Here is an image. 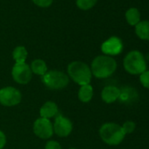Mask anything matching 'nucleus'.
I'll return each instance as SVG.
<instances>
[{
    "mask_svg": "<svg viewBox=\"0 0 149 149\" xmlns=\"http://www.w3.org/2000/svg\"><path fill=\"white\" fill-rule=\"evenodd\" d=\"M117 69V61L111 56L98 55L91 62V70L92 76L97 78H108L114 74Z\"/></svg>",
    "mask_w": 149,
    "mask_h": 149,
    "instance_id": "nucleus-1",
    "label": "nucleus"
},
{
    "mask_svg": "<svg viewBox=\"0 0 149 149\" xmlns=\"http://www.w3.org/2000/svg\"><path fill=\"white\" fill-rule=\"evenodd\" d=\"M68 77L81 86L90 84L92 78L91 68L86 63L78 61H72L68 64Z\"/></svg>",
    "mask_w": 149,
    "mask_h": 149,
    "instance_id": "nucleus-2",
    "label": "nucleus"
},
{
    "mask_svg": "<svg viewBox=\"0 0 149 149\" xmlns=\"http://www.w3.org/2000/svg\"><path fill=\"white\" fill-rule=\"evenodd\" d=\"M101 139L110 146L119 145L125 139V132L122 126L116 123H105L99 129Z\"/></svg>",
    "mask_w": 149,
    "mask_h": 149,
    "instance_id": "nucleus-3",
    "label": "nucleus"
},
{
    "mask_svg": "<svg viewBox=\"0 0 149 149\" xmlns=\"http://www.w3.org/2000/svg\"><path fill=\"white\" fill-rule=\"evenodd\" d=\"M123 65L125 70L131 74H140L146 70V58L138 50L129 52L124 58Z\"/></svg>",
    "mask_w": 149,
    "mask_h": 149,
    "instance_id": "nucleus-4",
    "label": "nucleus"
},
{
    "mask_svg": "<svg viewBox=\"0 0 149 149\" xmlns=\"http://www.w3.org/2000/svg\"><path fill=\"white\" fill-rule=\"evenodd\" d=\"M42 82L50 90H61L68 86L69 77L61 71L50 70L42 77Z\"/></svg>",
    "mask_w": 149,
    "mask_h": 149,
    "instance_id": "nucleus-5",
    "label": "nucleus"
},
{
    "mask_svg": "<svg viewBox=\"0 0 149 149\" xmlns=\"http://www.w3.org/2000/svg\"><path fill=\"white\" fill-rule=\"evenodd\" d=\"M21 92L14 87H6L0 90V104L4 106H15L21 102Z\"/></svg>",
    "mask_w": 149,
    "mask_h": 149,
    "instance_id": "nucleus-6",
    "label": "nucleus"
},
{
    "mask_svg": "<svg viewBox=\"0 0 149 149\" xmlns=\"http://www.w3.org/2000/svg\"><path fill=\"white\" fill-rule=\"evenodd\" d=\"M12 76L13 80L19 84H27L33 76L31 68L26 62L15 63L12 69Z\"/></svg>",
    "mask_w": 149,
    "mask_h": 149,
    "instance_id": "nucleus-7",
    "label": "nucleus"
},
{
    "mask_svg": "<svg viewBox=\"0 0 149 149\" xmlns=\"http://www.w3.org/2000/svg\"><path fill=\"white\" fill-rule=\"evenodd\" d=\"M33 132L40 139H50L54 134V127L50 119L39 118L33 123Z\"/></svg>",
    "mask_w": 149,
    "mask_h": 149,
    "instance_id": "nucleus-8",
    "label": "nucleus"
},
{
    "mask_svg": "<svg viewBox=\"0 0 149 149\" xmlns=\"http://www.w3.org/2000/svg\"><path fill=\"white\" fill-rule=\"evenodd\" d=\"M53 127L54 132H55L59 137H67L71 133L73 130L72 122L61 114L56 116Z\"/></svg>",
    "mask_w": 149,
    "mask_h": 149,
    "instance_id": "nucleus-9",
    "label": "nucleus"
},
{
    "mask_svg": "<svg viewBox=\"0 0 149 149\" xmlns=\"http://www.w3.org/2000/svg\"><path fill=\"white\" fill-rule=\"evenodd\" d=\"M101 50L104 55L114 56L119 54L123 50L122 40L116 36H112L106 40L101 46Z\"/></svg>",
    "mask_w": 149,
    "mask_h": 149,
    "instance_id": "nucleus-10",
    "label": "nucleus"
},
{
    "mask_svg": "<svg viewBox=\"0 0 149 149\" xmlns=\"http://www.w3.org/2000/svg\"><path fill=\"white\" fill-rule=\"evenodd\" d=\"M119 97H120V90L113 85L105 86L101 92L102 100L106 104L114 103L119 98Z\"/></svg>",
    "mask_w": 149,
    "mask_h": 149,
    "instance_id": "nucleus-11",
    "label": "nucleus"
},
{
    "mask_svg": "<svg viewBox=\"0 0 149 149\" xmlns=\"http://www.w3.org/2000/svg\"><path fill=\"white\" fill-rule=\"evenodd\" d=\"M58 114V106L54 102L47 101L46 102L40 110V118L50 119Z\"/></svg>",
    "mask_w": 149,
    "mask_h": 149,
    "instance_id": "nucleus-12",
    "label": "nucleus"
},
{
    "mask_svg": "<svg viewBox=\"0 0 149 149\" xmlns=\"http://www.w3.org/2000/svg\"><path fill=\"white\" fill-rule=\"evenodd\" d=\"M136 35L143 40H149V21H139L135 26Z\"/></svg>",
    "mask_w": 149,
    "mask_h": 149,
    "instance_id": "nucleus-13",
    "label": "nucleus"
},
{
    "mask_svg": "<svg viewBox=\"0 0 149 149\" xmlns=\"http://www.w3.org/2000/svg\"><path fill=\"white\" fill-rule=\"evenodd\" d=\"M78 97L81 102L88 103L93 97V88L91 84L83 85L80 87L78 91Z\"/></svg>",
    "mask_w": 149,
    "mask_h": 149,
    "instance_id": "nucleus-14",
    "label": "nucleus"
},
{
    "mask_svg": "<svg viewBox=\"0 0 149 149\" xmlns=\"http://www.w3.org/2000/svg\"><path fill=\"white\" fill-rule=\"evenodd\" d=\"M31 70L33 73L38 74V76L43 77L44 74L47 72V67L46 62L43 60L40 59H36L31 63Z\"/></svg>",
    "mask_w": 149,
    "mask_h": 149,
    "instance_id": "nucleus-15",
    "label": "nucleus"
},
{
    "mask_svg": "<svg viewBox=\"0 0 149 149\" xmlns=\"http://www.w3.org/2000/svg\"><path fill=\"white\" fill-rule=\"evenodd\" d=\"M125 19L129 25L135 26L140 21L139 11L135 7H132V8L128 9L125 13Z\"/></svg>",
    "mask_w": 149,
    "mask_h": 149,
    "instance_id": "nucleus-16",
    "label": "nucleus"
},
{
    "mask_svg": "<svg viewBox=\"0 0 149 149\" xmlns=\"http://www.w3.org/2000/svg\"><path fill=\"white\" fill-rule=\"evenodd\" d=\"M13 57L16 63H24L27 57V50L25 47L19 46L13 50Z\"/></svg>",
    "mask_w": 149,
    "mask_h": 149,
    "instance_id": "nucleus-17",
    "label": "nucleus"
},
{
    "mask_svg": "<svg viewBox=\"0 0 149 149\" xmlns=\"http://www.w3.org/2000/svg\"><path fill=\"white\" fill-rule=\"evenodd\" d=\"M97 0H77V6L82 10H90L97 3Z\"/></svg>",
    "mask_w": 149,
    "mask_h": 149,
    "instance_id": "nucleus-18",
    "label": "nucleus"
},
{
    "mask_svg": "<svg viewBox=\"0 0 149 149\" xmlns=\"http://www.w3.org/2000/svg\"><path fill=\"white\" fill-rule=\"evenodd\" d=\"M136 128V124L132 121V120H127L125 121L123 125H122V129L125 132V134H130V133H132L134 132Z\"/></svg>",
    "mask_w": 149,
    "mask_h": 149,
    "instance_id": "nucleus-19",
    "label": "nucleus"
},
{
    "mask_svg": "<svg viewBox=\"0 0 149 149\" xmlns=\"http://www.w3.org/2000/svg\"><path fill=\"white\" fill-rule=\"evenodd\" d=\"M139 82L144 88L149 90V70H146L139 74Z\"/></svg>",
    "mask_w": 149,
    "mask_h": 149,
    "instance_id": "nucleus-20",
    "label": "nucleus"
},
{
    "mask_svg": "<svg viewBox=\"0 0 149 149\" xmlns=\"http://www.w3.org/2000/svg\"><path fill=\"white\" fill-rule=\"evenodd\" d=\"M33 2L40 7H48L52 5L53 0H33Z\"/></svg>",
    "mask_w": 149,
    "mask_h": 149,
    "instance_id": "nucleus-21",
    "label": "nucleus"
},
{
    "mask_svg": "<svg viewBox=\"0 0 149 149\" xmlns=\"http://www.w3.org/2000/svg\"><path fill=\"white\" fill-rule=\"evenodd\" d=\"M45 149H61L60 143L55 140H49L45 146Z\"/></svg>",
    "mask_w": 149,
    "mask_h": 149,
    "instance_id": "nucleus-22",
    "label": "nucleus"
},
{
    "mask_svg": "<svg viewBox=\"0 0 149 149\" xmlns=\"http://www.w3.org/2000/svg\"><path fill=\"white\" fill-rule=\"evenodd\" d=\"M6 144V134L2 131H0V149H3L5 147Z\"/></svg>",
    "mask_w": 149,
    "mask_h": 149,
    "instance_id": "nucleus-23",
    "label": "nucleus"
},
{
    "mask_svg": "<svg viewBox=\"0 0 149 149\" xmlns=\"http://www.w3.org/2000/svg\"><path fill=\"white\" fill-rule=\"evenodd\" d=\"M71 149H76V148H71Z\"/></svg>",
    "mask_w": 149,
    "mask_h": 149,
    "instance_id": "nucleus-24",
    "label": "nucleus"
}]
</instances>
